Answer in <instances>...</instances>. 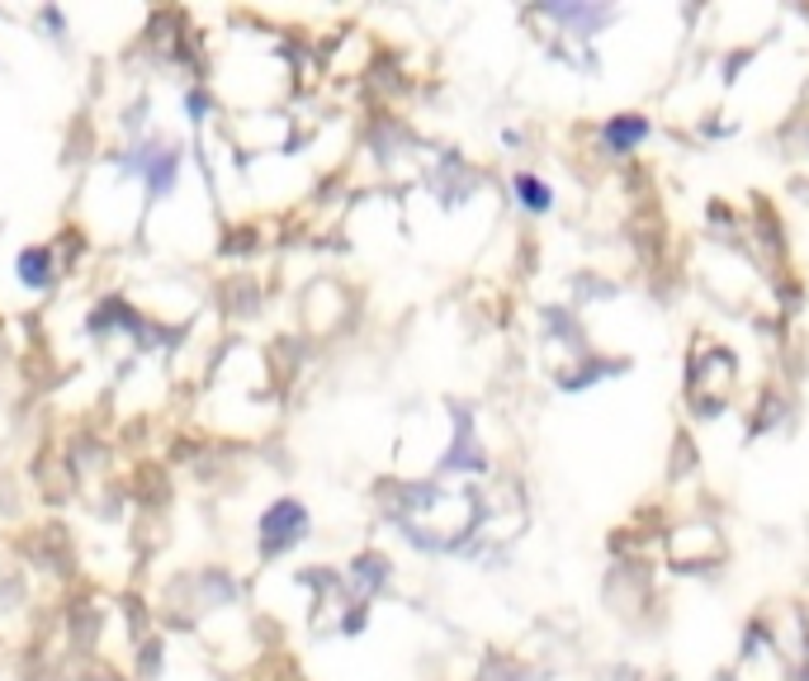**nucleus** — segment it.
<instances>
[{"label": "nucleus", "instance_id": "f257e3e1", "mask_svg": "<svg viewBox=\"0 0 809 681\" xmlns=\"http://www.w3.org/2000/svg\"><path fill=\"white\" fill-rule=\"evenodd\" d=\"M512 200L526 208L531 218H545L549 208H554V190H549V180H539L531 171H516L512 175Z\"/></svg>", "mask_w": 809, "mask_h": 681}, {"label": "nucleus", "instance_id": "f03ea898", "mask_svg": "<svg viewBox=\"0 0 809 681\" xmlns=\"http://www.w3.org/2000/svg\"><path fill=\"white\" fill-rule=\"evenodd\" d=\"M602 138H606L611 151H635L643 138H649V118H639V114H616V118H606Z\"/></svg>", "mask_w": 809, "mask_h": 681}]
</instances>
